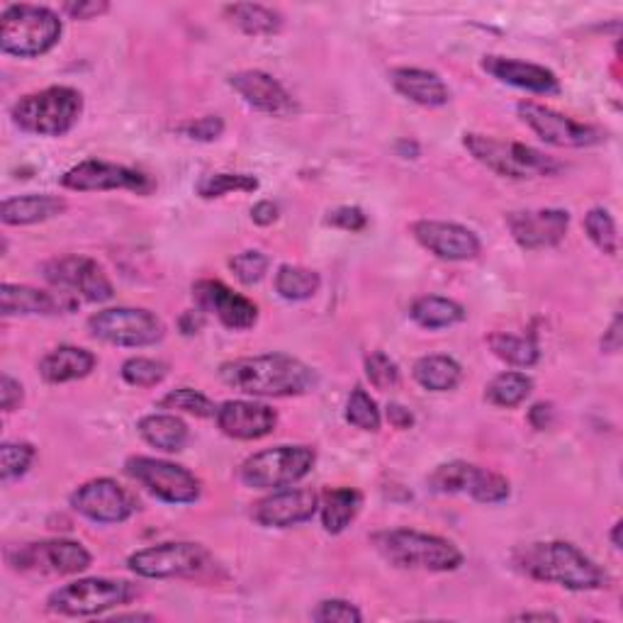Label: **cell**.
<instances>
[{
	"mask_svg": "<svg viewBox=\"0 0 623 623\" xmlns=\"http://www.w3.org/2000/svg\"><path fill=\"white\" fill-rule=\"evenodd\" d=\"M225 15L235 23L244 35L268 37L278 35L283 27V15L278 10L259 5V3H235L225 8Z\"/></svg>",
	"mask_w": 623,
	"mask_h": 623,
	"instance_id": "obj_32",
	"label": "cell"
},
{
	"mask_svg": "<svg viewBox=\"0 0 623 623\" xmlns=\"http://www.w3.org/2000/svg\"><path fill=\"white\" fill-rule=\"evenodd\" d=\"M61 185L79 193H95V190H130L136 195H149L156 190V181L140 171V168L108 164V161H81L61 176Z\"/></svg>",
	"mask_w": 623,
	"mask_h": 623,
	"instance_id": "obj_14",
	"label": "cell"
},
{
	"mask_svg": "<svg viewBox=\"0 0 623 623\" xmlns=\"http://www.w3.org/2000/svg\"><path fill=\"white\" fill-rule=\"evenodd\" d=\"M534 393V380L526 373H516V371H506L500 373L498 378H492V383L484 390V399L494 407H519L522 403H526V397Z\"/></svg>",
	"mask_w": 623,
	"mask_h": 623,
	"instance_id": "obj_33",
	"label": "cell"
},
{
	"mask_svg": "<svg viewBox=\"0 0 623 623\" xmlns=\"http://www.w3.org/2000/svg\"><path fill=\"white\" fill-rule=\"evenodd\" d=\"M411 235L429 253L443 261H470L482 249L478 235L456 221L419 219L411 225Z\"/></svg>",
	"mask_w": 623,
	"mask_h": 623,
	"instance_id": "obj_19",
	"label": "cell"
},
{
	"mask_svg": "<svg viewBox=\"0 0 623 623\" xmlns=\"http://www.w3.org/2000/svg\"><path fill=\"white\" fill-rule=\"evenodd\" d=\"M278 205L276 203H271V200H261V203H256L253 205V209H251V219L256 221L259 227H268V225H273V221L278 219Z\"/></svg>",
	"mask_w": 623,
	"mask_h": 623,
	"instance_id": "obj_52",
	"label": "cell"
},
{
	"mask_svg": "<svg viewBox=\"0 0 623 623\" xmlns=\"http://www.w3.org/2000/svg\"><path fill=\"white\" fill-rule=\"evenodd\" d=\"M35 460V446L25 441H5L0 446V480L5 484L20 480Z\"/></svg>",
	"mask_w": 623,
	"mask_h": 623,
	"instance_id": "obj_40",
	"label": "cell"
},
{
	"mask_svg": "<svg viewBox=\"0 0 623 623\" xmlns=\"http://www.w3.org/2000/svg\"><path fill=\"white\" fill-rule=\"evenodd\" d=\"M361 502H363L361 492L354 488L326 490L320 502L324 531L334 536L346 531V526L356 519L358 512H361Z\"/></svg>",
	"mask_w": 623,
	"mask_h": 623,
	"instance_id": "obj_29",
	"label": "cell"
},
{
	"mask_svg": "<svg viewBox=\"0 0 623 623\" xmlns=\"http://www.w3.org/2000/svg\"><path fill=\"white\" fill-rule=\"evenodd\" d=\"M346 421L361 431H378L383 424L375 399L363 387H356L346 403Z\"/></svg>",
	"mask_w": 623,
	"mask_h": 623,
	"instance_id": "obj_41",
	"label": "cell"
},
{
	"mask_svg": "<svg viewBox=\"0 0 623 623\" xmlns=\"http://www.w3.org/2000/svg\"><path fill=\"white\" fill-rule=\"evenodd\" d=\"M516 112H519L524 124L531 127L538 140L551 146H561V149H585V146H595L607 140V134L599 127L577 122L563 112L531 100L519 103Z\"/></svg>",
	"mask_w": 623,
	"mask_h": 623,
	"instance_id": "obj_13",
	"label": "cell"
},
{
	"mask_svg": "<svg viewBox=\"0 0 623 623\" xmlns=\"http://www.w3.org/2000/svg\"><path fill=\"white\" fill-rule=\"evenodd\" d=\"M506 227H510L516 244L526 251L551 249L565 239L570 227V213L555 207L522 209V213L506 215Z\"/></svg>",
	"mask_w": 623,
	"mask_h": 623,
	"instance_id": "obj_17",
	"label": "cell"
},
{
	"mask_svg": "<svg viewBox=\"0 0 623 623\" xmlns=\"http://www.w3.org/2000/svg\"><path fill=\"white\" fill-rule=\"evenodd\" d=\"M259 190V178L249 173H209L197 183V195L215 200L227 193H253Z\"/></svg>",
	"mask_w": 623,
	"mask_h": 623,
	"instance_id": "obj_38",
	"label": "cell"
},
{
	"mask_svg": "<svg viewBox=\"0 0 623 623\" xmlns=\"http://www.w3.org/2000/svg\"><path fill=\"white\" fill-rule=\"evenodd\" d=\"M490 348L504 363L519 368H531L538 363V358H541V351H538L534 336H514L500 332L490 336Z\"/></svg>",
	"mask_w": 623,
	"mask_h": 623,
	"instance_id": "obj_35",
	"label": "cell"
},
{
	"mask_svg": "<svg viewBox=\"0 0 623 623\" xmlns=\"http://www.w3.org/2000/svg\"><path fill=\"white\" fill-rule=\"evenodd\" d=\"M140 589L127 579H108V577H83L76 583H69L47 599V609L59 616H103L105 611L115 607L130 604L136 599Z\"/></svg>",
	"mask_w": 623,
	"mask_h": 623,
	"instance_id": "obj_7",
	"label": "cell"
},
{
	"mask_svg": "<svg viewBox=\"0 0 623 623\" xmlns=\"http://www.w3.org/2000/svg\"><path fill=\"white\" fill-rule=\"evenodd\" d=\"M45 278L57 290L88 302H108L115 295L108 273L98 261L88 256H61L49 261L45 266Z\"/></svg>",
	"mask_w": 623,
	"mask_h": 623,
	"instance_id": "obj_15",
	"label": "cell"
},
{
	"mask_svg": "<svg viewBox=\"0 0 623 623\" xmlns=\"http://www.w3.org/2000/svg\"><path fill=\"white\" fill-rule=\"evenodd\" d=\"M112 621H154L152 614H115Z\"/></svg>",
	"mask_w": 623,
	"mask_h": 623,
	"instance_id": "obj_58",
	"label": "cell"
},
{
	"mask_svg": "<svg viewBox=\"0 0 623 623\" xmlns=\"http://www.w3.org/2000/svg\"><path fill=\"white\" fill-rule=\"evenodd\" d=\"M203 326H205V312L203 310H188L181 314V320H178V330H181L185 336L200 334Z\"/></svg>",
	"mask_w": 623,
	"mask_h": 623,
	"instance_id": "obj_54",
	"label": "cell"
},
{
	"mask_svg": "<svg viewBox=\"0 0 623 623\" xmlns=\"http://www.w3.org/2000/svg\"><path fill=\"white\" fill-rule=\"evenodd\" d=\"M124 470L146 492L166 504H193L200 500V492H203V482L193 472L183 466H176L171 460L134 456L124 463Z\"/></svg>",
	"mask_w": 623,
	"mask_h": 623,
	"instance_id": "obj_11",
	"label": "cell"
},
{
	"mask_svg": "<svg viewBox=\"0 0 623 623\" xmlns=\"http://www.w3.org/2000/svg\"><path fill=\"white\" fill-rule=\"evenodd\" d=\"M227 387L251 397H300L316 387V373L300 358L288 354H263L237 358L219 366Z\"/></svg>",
	"mask_w": 623,
	"mask_h": 623,
	"instance_id": "obj_1",
	"label": "cell"
},
{
	"mask_svg": "<svg viewBox=\"0 0 623 623\" xmlns=\"http://www.w3.org/2000/svg\"><path fill=\"white\" fill-rule=\"evenodd\" d=\"M140 436L149 443L152 448L164 453H178L185 448L188 443V427L181 417L171 415V411H156V415H146L136 424Z\"/></svg>",
	"mask_w": 623,
	"mask_h": 623,
	"instance_id": "obj_28",
	"label": "cell"
},
{
	"mask_svg": "<svg viewBox=\"0 0 623 623\" xmlns=\"http://www.w3.org/2000/svg\"><path fill=\"white\" fill-rule=\"evenodd\" d=\"M88 332L105 344L142 348L154 346L164 339L166 326L149 310L140 308H110L95 312L88 320Z\"/></svg>",
	"mask_w": 623,
	"mask_h": 623,
	"instance_id": "obj_10",
	"label": "cell"
},
{
	"mask_svg": "<svg viewBox=\"0 0 623 623\" xmlns=\"http://www.w3.org/2000/svg\"><path fill=\"white\" fill-rule=\"evenodd\" d=\"M478 475L480 466H472L466 460H451L429 475V488L439 494H470Z\"/></svg>",
	"mask_w": 623,
	"mask_h": 623,
	"instance_id": "obj_34",
	"label": "cell"
},
{
	"mask_svg": "<svg viewBox=\"0 0 623 623\" xmlns=\"http://www.w3.org/2000/svg\"><path fill=\"white\" fill-rule=\"evenodd\" d=\"M387 421L393 424L395 429L399 431H405V429H411V424H415V415L403 405H397V403H390L387 405Z\"/></svg>",
	"mask_w": 623,
	"mask_h": 623,
	"instance_id": "obj_53",
	"label": "cell"
},
{
	"mask_svg": "<svg viewBox=\"0 0 623 623\" xmlns=\"http://www.w3.org/2000/svg\"><path fill=\"white\" fill-rule=\"evenodd\" d=\"M619 348H621V314L614 316V322H611V326L607 330L604 339H601V351L616 354Z\"/></svg>",
	"mask_w": 623,
	"mask_h": 623,
	"instance_id": "obj_55",
	"label": "cell"
},
{
	"mask_svg": "<svg viewBox=\"0 0 623 623\" xmlns=\"http://www.w3.org/2000/svg\"><path fill=\"white\" fill-rule=\"evenodd\" d=\"M514 621H558L555 614H548V611H524V614H516L512 616Z\"/></svg>",
	"mask_w": 623,
	"mask_h": 623,
	"instance_id": "obj_56",
	"label": "cell"
},
{
	"mask_svg": "<svg viewBox=\"0 0 623 623\" xmlns=\"http://www.w3.org/2000/svg\"><path fill=\"white\" fill-rule=\"evenodd\" d=\"M168 375V366L154 358H130L122 363V380L132 387H156Z\"/></svg>",
	"mask_w": 623,
	"mask_h": 623,
	"instance_id": "obj_42",
	"label": "cell"
},
{
	"mask_svg": "<svg viewBox=\"0 0 623 623\" xmlns=\"http://www.w3.org/2000/svg\"><path fill=\"white\" fill-rule=\"evenodd\" d=\"M378 553L387 563L407 570H429V573H451L463 565V553L448 538L421 534L415 529H393L373 536Z\"/></svg>",
	"mask_w": 623,
	"mask_h": 623,
	"instance_id": "obj_5",
	"label": "cell"
},
{
	"mask_svg": "<svg viewBox=\"0 0 623 623\" xmlns=\"http://www.w3.org/2000/svg\"><path fill=\"white\" fill-rule=\"evenodd\" d=\"M366 375L378 390H393L399 383L397 363L383 351H373L366 358Z\"/></svg>",
	"mask_w": 623,
	"mask_h": 623,
	"instance_id": "obj_45",
	"label": "cell"
},
{
	"mask_svg": "<svg viewBox=\"0 0 623 623\" xmlns=\"http://www.w3.org/2000/svg\"><path fill=\"white\" fill-rule=\"evenodd\" d=\"M158 409H171V411H185V415H193L200 419L215 417L217 407L207 395L197 393L193 387H178L173 393H168L166 397L158 399Z\"/></svg>",
	"mask_w": 623,
	"mask_h": 623,
	"instance_id": "obj_39",
	"label": "cell"
},
{
	"mask_svg": "<svg viewBox=\"0 0 623 623\" xmlns=\"http://www.w3.org/2000/svg\"><path fill=\"white\" fill-rule=\"evenodd\" d=\"M514 563L524 575L538 579V583L558 585L573 589V592H592V589H601L609 583L604 570L567 541L526 546L516 551Z\"/></svg>",
	"mask_w": 623,
	"mask_h": 623,
	"instance_id": "obj_2",
	"label": "cell"
},
{
	"mask_svg": "<svg viewBox=\"0 0 623 623\" xmlns=\"http://www.w3.org/2000/svg\"><path fill=\"white\" fill-rule=\"evenodd\" d=\"M8 565L15 573L35 575H79L88 570L93 558L79 541L55 538V541L25 543L8 551Z\"/></svg>",
	"mask_w": 623,
	"mask_h": 623,
	"instance_id": "obj_12",
	"label": "cell"
},
{
	"mask_svg": "<svg viewBox=\"0 0 623 623\" xmlns=\"http://www.w3.org/2000/svg\"><path fill=\"white\" fill-rule=\"evenodd\" d=\"M197 310L215 314L231 332L251 330L259 320V308L244 295L227 288L221 280H197L193 285Z\"/></svg>",
	"mask_w": 623,
	"mask_h": 623,
	"instance_id": "obj_18",
	"label": "cell"
},
{
	"mask_svg": "<svg viewBox=\"0 0 623 623\" xmlns=\"http://www.w3.org/2000/svg\"><path fill=\"white\" fill-rule=\"evenodd\" d=\"M320 510V498L312 490H280L253 504V522L263 529H292L310 522Z\"/></svg>",
	"mask_w": 623,
	"mask_h": 623,
	"instance_id": "obj_21",
	"label": "cell"
},
{
	"mask_svg": "<svg viewBox=\"0 0 623 623\" xmlns=\"http://www.w3.org/2000/svg\"><path fill=\"white\" fill-rule=\"evenodd\" d=\"M409 316L424 330H446V326L460 324L466 320V308L458 304L456 300L439 298V295H424V298H417L411 302Z\"/></svg>",
	"mask_w": 623,
	"mask_h": 623,
	"instance_id": "obj_30",
	"label": "cell"
},
{
	"mask_svg": "<svg viewBox=\"0 0 623 623\" xmlns=\"http://www.w3.org/2000/svg\"><path fill=\"white\" fill-rule=\"evenodd\" d=\"M390 83H393L399 95H405L411 103L421 108H443L451 103V91L439 73L415 67H403L390 71Z\"/></svg>",
	"mask_w": 623,
	"mask_h": 623,
	"instance_id": "obj_25",
	"label": "cell"
},
{
	"mask_svg": "<svg viewBox=\"0 0 623 623\" xmlns=\"http://www.w3.org/2000/svg\"><path fill=\"white\" fill-rule=\"evenodd\" d=\"M23 385L17 383V380H13L10 375H3L0 378V407H3V411H15L20 405H23Z\"/></svg>",
	"mask_w": 623,
	"mask_h": 623,
	"instance_id": "obj_50",
	"label": "cell"
},
{
	"mask_svg": "<svg viewBox=\"0 0 623 623\" xmlns=\"http://www.w3.org/2000/svg\"><path fill=\"white\" fill-rule=\"evenodd\" d=\"M411 375L429 393H448L460 385L463 368L451 356H424L415 363Z\"/></svg>",
	"mask_w": 623,
	"mask_h": 623,
	"instance_id": "obj_31",
	"label": "cell"
},
{
	"mask_svg": "<svg viewBox=\"0 0 623 623\" xmlns=\"http://www.w3.org/2000/svg\"><path fill=\"white\" fill-rule=\"evenodd\" d=\"M134 575L146 579H171V577H203L213 570V555L200 543H158L142 548L127 561Z\"/></svg>",
	"mask_w": 623,
	"mask_h": 623,
	"instance_id": "obj_9",
	"label": "cell"
},
{
	"mask_svg": "<svg viewBox=\"0 0 623 623\" xmlns=\"http://www.w3.org/2000/svg\"><path fill=\"white\" fill-rule=\"evenodd\" d=\"M320 273L300 266H280L276 273V292L288 302L310 300L320 290Z\"/></svg>",
	"mask_w": 623,
	"mask_h": 623,
	"instance_id": "obj_36",
	"label": "cell"
},
{
	"mask_svg": "<svg viewBox=\"0 0 623 623\" xmlns=\"http://www.w3.org/2000/svg\"><path fill=\"white\" fill-rule=\"evenodd\" d=\"M326 225L344 229V231H363L368 227V217L361 207L342 205L326 215Z\"/></svg>",
	"mask_w": 623,
	"mask_h": 623,
	"instance_id": "obj_48",
	"label": "cell"
},
{
	"mask_svg": "<svg viewBox=\"0 0 623 623\" xmlns=\"http://www.w3.org/2000/svg\"><path fill=\"white\" fill-rule=\"evenodd\" d=\"M482 69L488 71L490 76L506 83V86L538 93V95L561 93V81H558L555 73L546 67H538V63H531V61L490 55V57L482 59Z\"/></svg>",
	"mask_w": 623,
	"mask_h": 623,
	"instance_id": "obj_24",
	"label": "cell"
},
{
	"mask_svg": "<svg viewBox=\"0 0 623 623\" xmlns=\"http://www.w3.org/2000/svg\"><path fill=\"white\" fill-rule=\"evenodd\" d=\"M67 213V200L57 195H20L8 197L0 205V219L8 227H27L55 219Z\"/></svg>",
	"mask_w": 623,
	"mask_h": 623,
	"instance_id": "obj_26",
	"label": "cell"
},
{
	"mask_svg": "<svg viewBox=\"0 0 623 623\" xmlns=\"http://www.w3.org/2000/svg\"><path fill=\"white\" fill-rule=\"evenodd\" d=\"M93 368H95V356L88 351V348L59 346L41 358L39 375L51 385H61L91 375Z\"/></svg>",
	"mask_w": 623,
	"mask_h": 623,
	"instance_id": "obj_27",
	"label": "cell"
},
{
	"mask_svg": "<svg viewBox=\"0 0 623 623\" xmlns=\"http://www.w3.org/2000/svg\"><path fill=\"white\" fill-rule=\"evenodd\" d=\"M71 506L95 524H122L134 514L136 502L120 482L98 478L71 494Z\"/></svg>",
	"mask_w": 623,
	"mask_h": 623,
	"instance_id": "obj_16",
	"label": "cell"
},
{
	"mask_svg": "<svg viewBox=\"0 0 623 623\" xmlns=\"http://www.w3.org/2000/svg\"><path fill=\"white\" fill-rule=\"evenodd\" d=\"M268 266H271V259L266 256V253L256 251V249L241 251V253H237L235 259L229 261V268L235 271V276L244 285L261 283L263 278H266Z\"/></svg>",
	"mask_w": 623,
	"mask_h": 623,
	"instance_id": "obj_44",
	"label": "cell"
},
{
	"mask_svg": "<svg viewBox=\"0 0 623 623\" xmlns=\"http://www.w3.org/2000/svg\"><path fill=\"white\" fill-rule=\"evenodd\" d=\"M176 132L193 142H215L225 134V120H221L219 115H205V118L181 122L176 127Z\"/></svg>",
	"mask_w": 623,
	"mask_h": 623,
	"instance_id": "obj_47",
	"label": "cell"
},
{
	"mask_svg": "<svg viewBox=\"0 0 623 623\" xmlns=\"http://www.w3.org/2000/svg\"><path fill=\"white\" fill-rule=\"evenodd\" d=\"M463 146L470 152L475 161L502 178H512V181L551 178L563 171V164L558 158L522 142H502L488 134L466 132L463 134Z\"/></svg>",
	"mask_w": 623,
	"mask_h": 623,
	"instance_id": "obj_3",
	"label": "cell"
},
{
	"mask_svg": "<svg viewBox=\"0 0 623 623\" xmlns=\"http://www.w3.org/2000/svg\"><path fill=\"white\" fill-rule=\"evenodd\" d=\"M314 451L308 446H276L249 456L241 463L239 478L251 490H283L308 478Z\"/></svg>",
	"mask_w": 623,
	"mask_h": 623,
	"instance_id": "obj_8",
	"label": "cell"
},
{
	"mask_svg": "<svg viewBox=\"0 0 623 623\" xmlns=\"http://www.w3.org/2000/svg\"><path fill=\"white\" fill-rule=\"evenodd\" d=\"M79 304V298L69 292H47L32 285H15L3 283L0 288V314L3 316H32V314H57L61 310H73Z\"/></svg>",
	"mask_w": 623,
	"mask_h": 623,
	"instance_id": "obj_23",
	"label": "cell"
},
{
	"mask_svg": "<svg viewBox=\"0 0 623 623\" xmlns=\"http://www.w3.org/2000/svg\"><path fill=\"white\" fill-rule=\"evenodd\" d=\"M585 231L601 253H607V256H616L619 253V229H616L614 217L609 215V209H604V207L589 209V213L585 215Z\"/></svg>",
	"mask_w": 623,
	"mask_h": 623,
	"instance_id": "obj_37",
	"label": "cell"
},
{
	"mask_svg": "<svg viewBox=\"0 0 623 623\" xmlns=\"http://www.w3.org/2000/svg\"><path fill=\"white\" fill-rule=\"evenodd\" d=\"M512 484L500 472H492L488 468H480L478 480H475V488L470 492V498L475 502L482 504H500L504 500H510Z\"/></svg>",
	"mask_w": 623,
	"mask_h": 623,
	"instance_id": "obj_43",
	"label": "cell"
},
{
	"mask_svg": "<svg viewBox=\"0 0 623 623\" xmlns=\"http://www.w3.org/2000/svg\"><path fill=\"white\" fill-rule=\"evenodd\" d=\"M397 154L403 156V158H417L419 156V144L409 142V140L397 142Z\"/></svg>",
	"mask_w": 623,
	"mask_h": 623,
	"instance_id": "obj_57",
	"label": "cell"
},
{
	"mask_svg": "<svg viewBox=\"0 0 623 623\" xmlns=\"http://www.w3.org/2000/svg\"><path fill=\"white\" fill-rule=\"evenodd\" d=\"M611 546L621 551V522H616L614 529H611Z\"/></svg>",
	"mask_w": 623,
	"mask_h": 623,
	"instance_id": "obj_59",
	"label": "cell"
},
{
	"mask_svg": "<svg viewBox=\"0 0 623 623\" xmlns=\"http://www.w3.org/2000/svg\"><path fill=\"white\" fill-rule=\"evenodd\" d=\"M316 623H361L363 614L346 599H324L312 611Z\"/></svg>",
	"mask_w": 623,
	"mask_h": 623,
	"instance_id": "obj_46",
	"label": "cell"
},
{
	"mask_svg": "<svg viewBox=\"0 0 623 623\" xmlns=\"http://www.w3.org/2000/svg\"><path fill=\"white\" fill-rule=\"evenodd\" d=\"M83 112V95L69 86H51L27 93L10 108L20 132L35 136H63L76 127Z\"/></svg>",
	"mask_w": 623,
	"mask_h": 623,
	"instance_id": "obj_4",
	"label": "cell"
},
{
	"mask_svg": "<svg viewBox=\"0 0 623 623\" xmlns=\"http://www.w3.org/2000/svg\"><path fill=\"white\" fill-rule=\"evenodd\" d=\"M61 10L71 20H95L108 13L110 5L105 0H73V3H63Z\"/></svg>",
	"mask_w": 623,
	"mask_h": 623,
	"instance_id": "obj_49",
	"label": "cell"
},
{
	"mask_svg": "<svg viewBox=\"0 0 623 623\" xmlns=\"http://www.w3.org/2000/svg\"><path fill=\"white\" fill-rule=\"evenodd\" d=\"M229 86L239 93V98L244 100L249 108L273 115V118H290L298 112V103L292 100V95L283 88V83L276 81L266 71L249 69L237 71L229 76Z\"/></svg>",
	"mask_w": 623,
	"mask_h": 623,
	"instance_id": "obj_20",
	"label": "cell"
},
{
	"mask_svg": "<svg viewBox=\"0 0 623 623\" xmlns=\"http://www.w3.org/2000/svg\"><path fill=\"white\" fill-rule=\"evenodd\" d=\"M215 419L221 434L237 441H259L273 434L278 424L276 409L249 399H229L217 407Z\"/></svg>",
	"mask_w": 623,
	"mask_h": 623,
	"instance_id": "obj_22",
	"label": "cell"
},
{
	"mask_svg": "<svg viewBox=\"0 0 623 623\" xmlns=\"http://www.w3.org/2000/svg\"><path fill=\"white\" fill-rule=\"evenodd\" d=\"M0 23V49L10 57L35 59L55 49L61 39V17L41 5H8Z\"/></svg>",
	"mask_w": 623,
	"mask_h": 623,
	"instance_id": "obj_6",
	"label": "cell"
},
{
	"mask_svg": "<svg viewBox=\"0 0 623 623\" xmlns=\"http://www.w3.org/2000/svg\"><path fill=\"white\" fill-rule=\"evenodd\" d=\"M529 421L536 431L551 429L553 421H555V407L551 403H536L529 409Z\"/></svg>",
	"mask_w": 623,
	"mask_h": 623,
	"instance_id": "obj_51",
	"label": "cell"
}]
</instances>
